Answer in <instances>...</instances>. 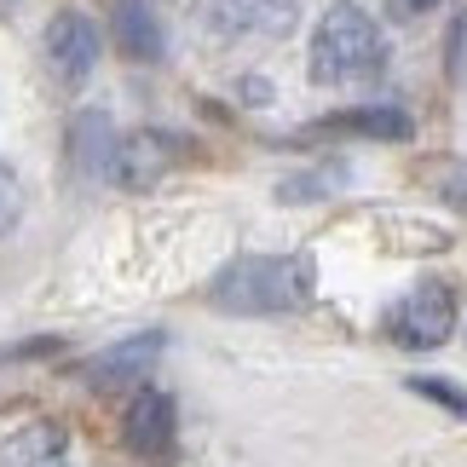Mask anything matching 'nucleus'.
<instances>
[{
  "label": "nucleus",
  "mask_w": 467,
  "mask_h": 467,
  "mask_svg": "<svg viewBox=\"0 0 467 467\" xmlns=\"http://www.w3.org/2000/svg\"><path fill=\"white\" fill-rule=\"evenodd\" d=\"M381 64V29L364 6H329L312 35V76L323 87L335 81H358Z\"/></svg>",
  "instance_id": "nucleus-2"
},
{
  "label": "nucleus",
  "mask_w": 467,
  "mask_h": 467,
  "mask_svg": "<svg viewBox=\"0 0 467 467\" xmlns=\"http://www.w3.org/2000/svg\"><path fill=\"white\" fill-rule=\"evenodd\" d=\"M64 456V433L58 427H24V433H12L6 444H0V462L6 467H52Z\"/></svg>",
  "instance_id": "nucleus-11"
},
{
  "label": "nucleus",
  "mask_w": 467,
  "mask_h": 467,
  "mask_svg": "<svg viewBox=\"0 0 467 467\" xmlns=\"http://www.w3.org/2000/svg\"><path fill=\"white\" fill-rule=\"evenodd\" d=\"M451 329H456V295L444 289V283H421V289H410L399 306H392V317H387V335L399 340V347H410V352L444 347Z\"/></svg>",
  "instance_id": "nucleus-3"
},
{
  "label": "nucleus",
  "mask_w": 467,
  "mask_h": 467,
  "mask_svg": "<svg viewBox=\"0 0 467 467\" xmlns=\"http://www.w3.org/2000/svg\"><path fill=\"white\" fill-rule=\"evenodd\" d=\"M462 52H467V17H456V35H451V76H462Z\"/></svg>",
  "instance_id": "nucleus-15"
},
{
  "label": "nucleus",
  "mask_w": 467,
  "mask_h": 467,
  "mask_svg": "<svg viewBox=\"0 0 467 467\" xmlns=\"http://www.w3.org/2000/svg\"><path fill=\"white\" fill-rule=\"evenodd\" d=\"M323 133H358V139H410V116L404 110H387V104H369V110H347V116H329Z\"/></svg>",
  "instance_id": "nucleus-10"
},
{
  "label": "nucleus",
  "mask_w": 467,
  "mask_h": 467,
  "mask_svg": "<svg viewBox=\"0 0 467 467\" xmlns=\"http://www.w3.org/2000/svg\"><path fill=\"white\" fill-rule=\"evenodd\" d=\"M121 433H128V451H133V456L168 462V456H173V439H179L173 399H168V392H139V399L128 404V421H121Z\"/></svg>",
  "instance_id": "nucleus-5"
},
{
  "label": "nucleus",
  "mask_w": 467,
  "mask_h": 467,
  "mask_svg": "<svg viewBox=\"0 0 467 467\" xmlns=\"http://www.w3.org/2000/svg\"><path fill=\"white\" fill-rule=\"evenodd\" d=\"M0 6H12V0H0Z\"/></svg>",
  "instance_id": "nucleus-17"
},
{
  "label": "nucleus",
  "mask_w": 467,
  "mask_h": 467,
  "mask_svg": "<svg viewBox=\"0 0 467 467\" xmlns=\"http://www.w3.org/2000/svg\"><path fill=\"white\" fill-rule=\"evenodd\" d=\"M17 213H24V191H17L12 168H0V237L17 225Z\"/></svg>",
  "instance_id": "nucleus-14"
},
{
  "label": "nucleus",
  "mask_w": 467,
  "mask_h": 467,
  "mask_svg": "<svg viewBox=\"0 0 467 467\" xmlns=\"http://www.w3.org/2000/svg\"><path fill=\"white\" fill-rule=\"evenodd\" d=\"M312 295V265L295 254H248L237 265H225L213 283V306L243 312V317H272L295 312Z\"/></svg>",
  "instance_id": "nucleus-1"
},
{
  "label": "nucleus",
  "mask_w": 467,
  "mask_h": 467,
  "mask_svg": "<svg viewBox=\"0 0 467 467\" xmlns=\"http://www.w3.org/2000/svg\"><path fill=\"white\" fill-rule=\"evenodd\" d=\"M173 156H179V139H168V133H128L116 145V156H110V173L121 179L128 191H150L161 173L173 168Z\"/></svg>",
  "instance_id": "nucleus-7"
},
{
  "label": "nucleus",
  "mask_w": 467,
  "mask_h": 467,
  "mask_svg": "<svg viewBox=\"0 0 467 467\" xmlns=\"http://www.w3.org/2000/svg\"><path fill=\"white\" fill-rule=\"evenodd\" d=\"M410 387H416L421 399H439L444 410H451V416H467V392H462L456 381H439V375H416Z\"/></svg>",
  "instance_id": "nucleus-13"
},
{
  "label": "nucleus",
  "mask_w": 467,
  "mask_h": 467,
  "mask_svg": "<svg viewBox=\"0 0 467 467\" xmlns=\"http://www.w3.org/2000/svg\"><path fill=\"white\" fill-rule=\"evenodd\" d=\"M213 29L225 35H254V41H283L295 29L300 6L295 0H213Z\"/></svg>",
  "instance_id": "nucleus-6"
},
{
  "label": "nucleus",
  "mask_w": 467,
  "mask_h": 467,
  "mask_svg": "<svg viewBox=\"0 0 467 467\" xmlns=\"http://www.w3.org/2000/svg\"><path fill=\"white\" fill-rule=\"evenodd\" d=\"M156 352H161V335H133V340H121V347L99 352L93 364H87V381H93V387H128V381H145V369L156 364Z\"/></svg>",
  "instance_id": "nucleus-8"
},
{
  "label": "nucleus",
  "mask_w": 467,
  "mask_h": 467,
  "mask_svg": "<svg viewBox=\"0 0 467 467\" xmlns=\"http://www.w3.org/2000/svg\"><path fill=\"white\" fill-rule=\"evenodd\" d=\"M76 145H81V168H110V156H116L110 121H104L99 110H87V116L76 121Z\"/></svg>",
  "instance_id": "nucleus-12"
},
{
  "label": "nucleus",
  "mask_w": 467,
  "mask_h": 467,
  "mask_svg": "<svg viewBox=\"0 0 467 467\" xmlns=\"http://www.w3.org/2000/svg\"><path fill=\"white\" fill-rule=\"evenodd\" d=\"M439 6V0H392V12H399V17H421V12H433Z\"/></svg>",
  "instance_id": "nucleus-16"
},
{
  "label": "nucleus",
  "mask_w": 467,
  "mask_h": 467,
  "mask_svg": "<svg viewBox=\"0 0 467 467\" xmlns=\"http://www.w3.org/2000/svg\"><path fill=\"white\" fill-rule=\"evenodd\" d=\"M110 41L121 58H133V64H150L161 58V29H156V17L145 0H116V17H110Z\"/></svg>",
  "instance_id": "nucleus-9"
},
{
  "label": "nucleus",
  "mask_w": 467,
  "mask_h": 467,
  "mask_svg": "<svg viewBox=\"0 0 467 467\" xmlns=\"http://www.w3.org/2000/svg\"><path fill=\"white\" fill-rule=\"evenodd\" d=\"M47 64L64 87H81L99 64V29L87 12H58L47 24Z\"/></svg>",
  "instance_id": "nucleus-4"
}]
</instances>
